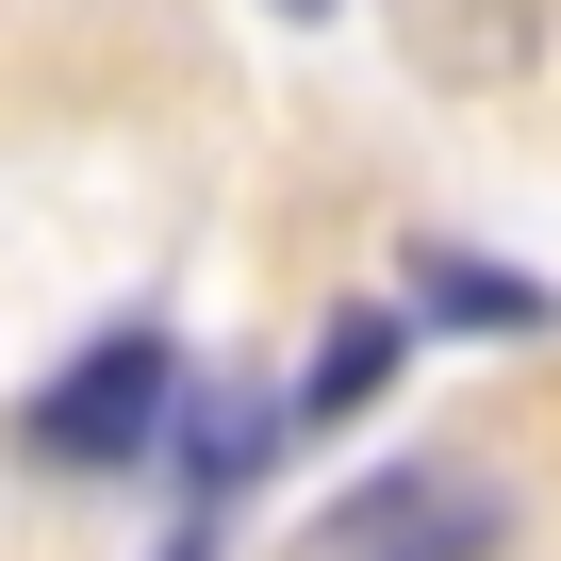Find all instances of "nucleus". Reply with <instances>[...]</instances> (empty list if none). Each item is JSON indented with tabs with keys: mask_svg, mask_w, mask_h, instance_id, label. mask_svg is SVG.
Instances as JSON below:
<instances>
[{
	"mask_svg": "<svg viewBox=\"0 0 561 561\" xmlns=\"http://www.w3.org/2000/svg\"><path fill=\"white\" fill-rule=\"evenodd\" d=\"M495 545H512V495H495V479H462V462H380V479H347V495L314 512L298 561H495Z\"/></svg>",
	"mask_w": 561,
	"mask_h": 561,
	"instance_id": "f03ea898",
	"label": "nucleus"
},
{
	"mask_svg": "<svg viewBox=\"0 0 561 561\" xmlns=\"http://www.w3.org/2000/svg\"><path fill=\"white\" fill-rule=\"evenodd\" d=\"M413 298H430L446 331H479V347L561 331V298H545V280H512V264H479V248H413Z\"/></svg>",
	"mask_w": 561,
	"mask_h": 561,
	"instance_id": "20e7f679",
	"label": "nucleus"
},
{
	"mask_svg": "<svg viewBox=\"0 0 561 561\" xmlns=\"http://www.w3.org/2000/svg\"><path fill=\"white\" fill-rule=\"evenodd\" d=\"M165 413H182V347L133 314V331H100V347L18 413V446H34V462H67V479H100V462H149V446H165Z\"/></svg>",
	"mask_w": 561,
	"mask_h": 561,
	"instance_id": "f257e3e1",
	"label": "nucleus"
},
{
	"mask_svg": "<svg viewBox=\"0 0 561 561\" xmlns=\"http://www.w3.org/2000/svg\"><path fill=\"white\" fill-rule=\"evenodd\" d=\"M280 430H298V397H264V380H198L182 413H165V446H182V495L215 512V495H248L264 462H280Z\"/></svg>",
	"mask_w": 561,
	"mask_h": 561,
	"instance_id": "7ed1b4c3",
	"label": "nucleus"
},
{
	"mask_svg": "<svg viewBox=\"0 0 561 561\" xmlns=\"http://www.w3.org/2000/svg\"><path fill=\"white\" fill-rule=\"evenodd\" d=\"M165 561H215V512H198V528H182V545H165Z\"/></svg>",
	"mask_w": 561,
	"mask_h": 561,
	"instance_id": "423d86ee",
	"label": "nucleus"
},
{
	"mask_svg": "<svg viewBox=\"0 0 561 561\" xmlns=\"http://www.w3.org/2000/svg\"><path fill=\"white\" fill-rule=\"evenodd\" d=\"M397 347H413V314H347V331L314 347V380H298V413H314V430H347V413H364V397L397 380Z\"/></svg>",
	"mask_w": 561,
	"mask_h": 561,
	"instance_id": "39448f33",
	"label": "nucleus"
}]
</instances>
